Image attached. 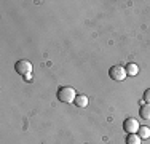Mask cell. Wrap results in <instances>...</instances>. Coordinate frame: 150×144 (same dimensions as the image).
<instances>
[{
    "label": "cell",
    "mask_w": 150,
    "mask_h": 144,
    "mask_svg": "<svg viewBox=\"0 0 150 144\" xmlns=\"http://www.w3.org/2000/svg\"><path fill=\"white\" fill-rule=\"evenodd\" d=\"M139 115H141V118H144V120H150V104H144V106H141Z\"/></svg>",
    "instance_id": "5b68a950"
},
{
    "label": "cell",
    "mask_w": 150,
    "mask_h": 144,
    "mask_svg": "<svg viewBox=\"0 0 150 144\" xmlns=\"http://www.w3.org/2000/svg\"><path fill=\"white\" fill-rule=\"evenodd\" d=\"M125 69H126V74H128V75H136V74L139 72L137 64H133V63H131V64H128V66L125 67Z\"/></svg>",
    "instance_id": "ba28073f"
},
{
    "label": "cell",
    "mask_w": 150,
    "mask_h": 144,
    "mask_svg": "<svg viewBox=\"0 0 150 144\" xmlns=\"http://www.w3.org/2000/svg\"><path fill=\"white\" fill-rule=\"evenodd\" d=\"M75 98H77V95H75V90L70 88V86H62V88H59L58 91V99L61 103H66V104H70L74 103Z\"/></svg>",
    "instance_id": "6da1fadb"
},
{
    "label": "cell",
    "mask_w": 150,
    "mask_h": 144,
    "mask_svg": "<svg viewBox=\"0 0 150 144\" xmlns=\"http://www.w3.org/2000/svg\"><path fill=\"white\" fill-rule=\"evenodd\" d=\"M137 133H139V136H141V139H145V138H149V136H150V130L147 127H141Z\"/></svg>",
    "instance_id": "9c48e42d"
},
{
    "label": "cell",
    "mask_w": 150,
    "mask_h": 144,
    "mask_svg": "<svg viewBox=\"0 0 150 144\" xmlns=\"http://www.w3.org/2000/svg\"><path fill=\"white\" fill-rule=\"evenodd\" d=\"M75 106H78V107H86L88 106V98L85 95H77V98H75Z\"/></svg>",
    "instance_id": "8992f818"
},
{
    "label": "cell",
    "mask_w": 150,
    "mask_h": 144,
    "mask_svg": "<svg viewBox=\"0 0 150 144\" xmlns=\"http://www.w3.org/2000/svg\"><path fill=\"white\" fill-rule=\"evenodd\" d=\"M139 128H141V125H139V122L136 120V118H126V120L123 122V130L126 133H136L139 131Z\"/></svg>",
    "instance_id": "277c9868"
},
{
    "label": "cell",
    "mask_w": 150,
    "mask_h": 144,
    "mask_svg": "<svg viewBox=\"0 0 150 144\" xmlns=\"http://www.w3.org/2000/svg\"><path fill=\"white\" fill-rule=\"evenodd\" d=\"M109 75H110V78H112V80L123 82L125 78H126L128 74H126V69H125V67H121V66H113V67H110Z\"/></svg>",
    "instance_id": "3957f363"
},
{
    "label": "cell",
    "mask_w": 150,
    "mask_h": 144,
    "mask_svg": "<svg viewBox=\"0 0 150 144\" xmlns=\"http://www.w3.org/2000/svg\"><path fill=\"white\" fill-rule=\"evenodd\" d=\"M144 101H145L147 104H150V88L145 90V93H144Z\"/></svg>",
    "instance_id": "30bf717a"
},
{
    "label": "cell",
    "mask_w": 150,
    "mask_h": 144,
    "mask_svg": "<svg viewBox=\"0 0 150 144\" xmlns=\"http://www.w3.org/2000/svg\"><path fill=\"white\" fill-rule=\"evenodd\" d=\"M126 144H141V136L136 135V133H131V135H128Z\"/></svg>",
    "instance_id": "52a82bcc"
},
{
    "label": "cell",
    "mask_w": 150,
    "mask_h": 144,
    "mask_svg": "<svg viewBox=\"0 0 150 144\" xmlns=\"http://www.w3.org/2000/svg\"><path fill=\"white\" fill-rule=\"evenodd\" d=\"M15 69L19 75H23V77H29V74L32 72V64L29 63V61L26 59H21L18 61V63L15 64Z\"/></svg>",
    "instance_id": "7a4b0ae2"
}]
</instances>
